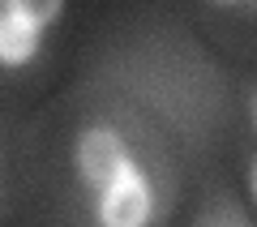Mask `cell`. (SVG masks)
<instances>
[{"label": "cell", "mask_w": 257, "mask_h": 227, "mask_svg": "<svg viewBox=\"0 0 257 227\" xmlns=\"http://www.w3.org/2000/svg\"><path fill=\"white\" fill-rule=\"evenodd\" d=\"M60 13V5H0V60L5 64H22L30 60L39 43V26L52 22Z\"/></svg>", "instance_id": "6da1fadb"}, {"label": "cell", "mask_w": 257, "mask_h": 227, "mask_svg": "<svg viewBox=\"0 0 257 227\" xmlns=\"http://www.w3.org/2000/svg\"><path fill=\"white\" fill-rule=\"evenodd\" d=\"M77 167H82L86 184L107 189L120 176V167H124V150H120V142L107 129H94V133H86L82 142H77Z\"/></svg>", "instance_id": "3957f363"}, {"label": "cell", "mask_w": 257, "mask_h": 227, "mask_svg": "<svg viewBox=\"0 0 257 227\" xmlns=\"http://www.w3.org/2000/svg\"><path fill=\"white\" fill-rule=\"evenodd\" d=\"M99 218H103V227H142L150 218V193H146V184H142V176L133 172L128 159L120 167V176L103 189Z\"/></svg>", "instance_id": "7a4b0ae2"}]
</instances>
